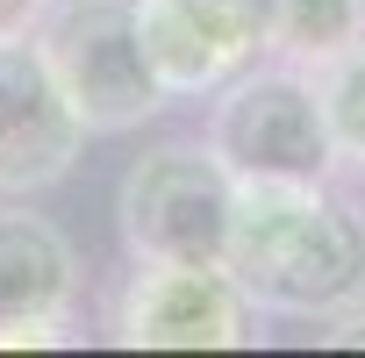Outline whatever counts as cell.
Instances as JSON below:
<instances>
[{
  "label": "cell",
  "mask_w": 365,
  "mask_h": 358,
  "mask_svg": "<svg viewBox=\"0 0 365 358\" xmlns=\"http://www.w3.org/2000/svg\"><path fill=\"white\" fill-rule=\"evenodd\" d=\"M308 79H315V101H322L336 165H358L365 172V36L344 44V51H329L322 65H308Z\"/></svg>",
  "instance_id": "cell-10"
},
{
  "label": "cell",
  "mask_w": 365,
  "mask_h": 358,
  "mask_svg": "<svg viewBox=\"0 0 365 358\" xmlns=\"http://www.w3.org/2000/svg\"><path fill=\"white\" fill-rule=\"evenodd\" d=\"M36 51L58 72L72 115L86 122V136H129L143 122H158L165 86L143 65L129 0H51L36 15Z\"/></svg>",
  "instance_id": "cell-4"
},
{
  "label": "cell",
  "mask_w": 365,
  "mask_h": 358,
  "mask_svg": "<svg viewBox=\"0 0 365 358\" xmlns=\"http://www.w3.org/2000/svg\"><path fill=\"white\" fill-rule=\"evenodd\" d=\"M43 8H51V0H0V44H8V36H29Z\"/></svg>",
  "instance_id": "cell-11"
},
{
  "label": "cell",
  "mask_w": 365,
  "mask_h": 358,
  "mask_svg": "<svg viewBox=\"0 0 365 358\" xmlns=\"http://www.w3.org/2000/svg\"><path fill=\"white\" fill-rule=\"evenodd\" d=\"M129 22L165 101H208L272 51V0H129Z\"/></svg>",
  "instance_id": "cell-6"
},
{
  "label": "cell",
  "mask_w": 365,
  "mask_h": 358,
  "mask_svg": "<svg viewBox=\"0 0 365 358\" xmlns=\"http://www.w3.org/2000/svg\"><path fill=\"white\" fill-rule=\"evenodd\" d=\"M208 150L230 165V179H336L315 79L272 51L208 93Z\"/></svg>",
  "instance_id": "cell-2"
},
{
  "label": "cell",
  "mask_w": 365,
  "mask_h": 358,
  "mask_svg": "<svg viewBox=\"0 0 365 358\" xmlns=\"http://www.w3.org/2000/svg\"><path fill=\"white\" fill-rule=\"evenodd\" d=\"M79 150H86V122L72 115L36 36H8L0 44V194L58 187V179H72Z\"/></svg>",
  "instance_id": "cell-7"
},
{
  "label": "cell",
  "mask_w": 365,
  "mask_h": 358,
  "mask_svg": "<svg viewBox=\"0 0 365 358\" xmlns=\"http://www.w3.org/2000/svg\"><path fill=\"white\" fill-rule=\"evenodd\" d=\"M79 308V251L72 237L22 208V194L0 201V344H58Z\"/></svg>",
  "instance_id": "cell-8"
},
{
  "label": "cell",
  "mask_w": 365,
  "mask_h": 358,
  "mask_svg": "<svg viewBox=\"0 0 365 358\" xmlns=\"http://www.w3.org/2000/svg\"><path fill=\"white\" fill-rule=\"evenodd\" d=\"M136 272L122 280L115 301V337L143 351H237L258 344L265 308L230 280V265H194V258H129Z\"/></svg>",
  "instance_id": "cell-5"
},
{
  "label": "cell",
  "mask_w": 365,
  "mask_h": 358,
  "mask_svg": "<svg viewBox=\"0 0 365 358\" xmlns=\"http://www.w3.org/2000/svg\"><path fill=\"white\" fill-rule=\"evenodd\" d=\"M365 36V0H272V58L322 65Z\"/></svg>",
  "instance_id": "cell-9"
},
{
  "label": "cell",
  "mask_w": 365,
  "mask_h": 358,
  "mask_svg": "<svg viewBox=\"0 0 365 358\" xmlns=\"http://www.w3.org/2000/svg\"><path fill=\"white\" fill-rule=\"evenodd\" d=\"M222 265L265 315L344 322L365 308V208L336 179H237Z\"/></svg>",
  "instance_id": "cell-1"
},
{
  "label": "cell",
  "mask_w": 365,
  "mask_h": 358,
  "mask_svg": "<svg viewBox=\"0 0 365 358\" xmlns=\"http://www.w3.org/2000/svg\"><path fill=\"white\" fill-rule=\"evenodd\" d=\"M230 208H237V179L208 150V136H172L129 158L122 187H115V230L129 258H194L222 265L230 244Z\"/></svg>",
  "instance_id": "cell-3"
}]
</instances>
